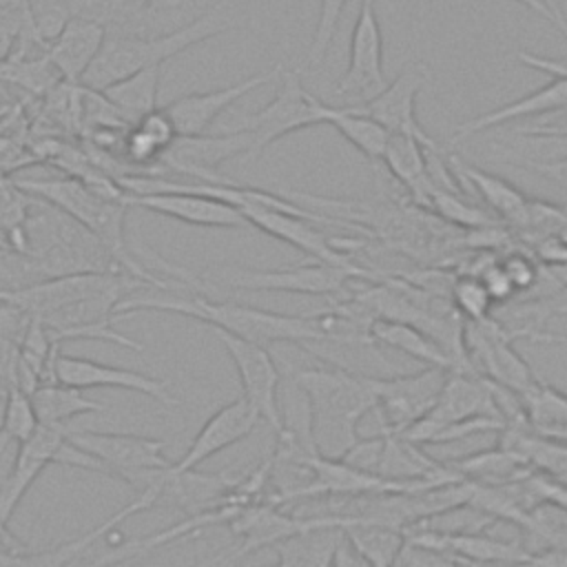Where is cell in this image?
Wrapping results in <instances>:
<instances>
[{
	"label": "cell",
	"mask_w": 567,
	"mask_h": 567,
	"mask_svg": "<svg viewBox=\"0 0 567 567\" xmlns=\"http://www.w3.org/2000/svg\"><path fill=\"white\" fill-rule=\"evenodd\" d=\"M140 310L177 312L202 321L215 330H224L233 337L270 346V343H323V330L317 317L281 315L239 301H210L206 292L188 290V295L175 297H124L115 306L117 319Z\"/></svg>",
	"instance_id": "cell-1"
},
{
	"label": "cell",
	"mask_w": 567,
	"mask_h": 567,
	"mask_svg": "<svg viewBox=\"0 0 567 567\" xmlns=\"http://www.w3.org/2000/svg\"><path fill=\"white\" fill-rule=\"evenodd\" d=\"M16 186L27 195L47 202L49 206L58 208L69 219H73L78 226H82L91 237H95L102 244V248L111 255V259L122 272L164 292H188L184 286L162 281L157 275H153V270L142 266L137 257L128 250L124 239V221L128 206L124 202L104 197L71 175L49 179H16Z\"/></svg>",
	"instance_id": "cell-2"
},
{
	"label": "cell",
	"mask_w": 567,
	"mask_h": 567,
	"mask_svg": "<svg viewBox=\"0 0 567 567\" xmlns=\"http://www.w3.org/2000/svg\"><path fill=\"white\" fill-rule=\"evenodd\" d=\"M290 374L310 401L319 454L339 458L359 439V421L377 405L363 374L337 363L303 365Z\"/></svg>",
	"instance_id": "cell-3"
},
{
	"label": "cell",
	"mask_w": 567,
	"mask_h": 567,
	"mask_svg": "<svg viewBox=\"0 0 567 567\" xmlns=\"http://www.w3.org/2000/svg\"><path fill=\"white\" fill-rule=\"evenodd\" d=\"M235 27V18L230 13V0H219L208 11H204L197 20L173 29L168 33H159L153 38H135V35H106V42L86 71L82 86L104 89L135 71L148 66H162L171 58L184 53L186 49L206 42L224 31Z\"/></svg>",
	"instance_id": "cell-4"
},
{
	"label": "cell",
	"mask_w": 567,
	"mask_h": 567,
	"mask_svg": "<svg viewBox=\"0 0 567 567\" xmlns=\"http://www.w3.org/2000/svg\"><path fill=\"white\" fill-rule=\"evenodd\" d=\"M279 75H281V82L275 97L264 109H259L257 113L244 120L241 128L248 131L250 135V146H248V153L244 155L246 162H252L272 142L295 131L326 124L328 104L303 86L299 71L281 66Z\"/></svg>",
	"instance_id": "cell-5"
},
{
	"label": "cell",
	"mask_w": 567,
	"mask_h": 567,
	"mask_svg": "<svg viewBox=\"0 0 567 567\" xmlns=\"http://www.w3.org/2000/svg\"><path fill=\"white\" fill-rule=\"evenodd\" d=\"M148 286L126 272L120 270H84L60 277H49L44 281H33L27 286H18L11 290H0V303L13 306L24 315H44L55 308L69 306L73 301L109 292L124 290L133 292L135 288Z\"/></svg>",
	"instance_id": "cell-6"
},
{
	"label": "cell",
	"mask_w": 567,
	"mask_h": 567,
	"mask_svg": "<svg viewBox=\"0 0 567 567\" xmlns=\"http://www.w3.org/2000/svg\"><path fill=\"white\" fill-rule=\"evenodd\" d=\"M445 368L436 365H425L421 372H410V374H394V377H370L363 374L370 392L374 394V412L381 419V430L388 432H403L408 425L425 416L445 379H447Z\"/></svg>",
	"instance_id": "cell-7"
},
{
	"label": "cell",
	"mask_w": 567,
	"mask_h": 567,
	"mask_svg": "<svg viewBox=\"0 0 567 567\" xmlns=\"http://www.w3.org/2000/svg\"><path fill=\"white\" fill-rule=\"evenodd\" d=\"M124 297H128V292L124 290L100 292V295L73 301L69 306L55 308L51 312H44L38 319L42 321L51 343L62 346V341H73V339H97V341L117 343L135 352H144L146 348L142 343L124 337L113 328V323L117 321L115 306Z\"/></svg>",
	"instance_id": "cell-8"
},
{
	"label": "cell",
	"mask_w": 567,
	"mask_h": 567,
	"mask_svg": "<svg viewBox=\"0 0 567 567\" xmlns=\"http://www.w3.org/2000/svg\"><path fill=\"white\" fill-rule=\"evenodd\" d=\"M66 439L100 461L111 478L126 481L128 485L142 472L164 470L171 465V461L164 456L166 441L162 439L91 430H69Z\"/></svg>",
	"instance_id": "cell-9"
},
{
	"label": "cell",
	"mask_w": 567,
	"mask_h": 567,
	"mask_svg": "<svg viewBox=\"0 0 567 567\" xmlns=\"http://www.w3.org/2000/svg\"><path fill=\"white\" fill-rule=\"evenodd\" d=\"M250 146L248 131L239 128L226 135H177L175 142L159 155L155 175L175 173L182 177H193L195 182L224 184L228 182L217 173L219 164L226 159L246 155Z\"/></svg>",
	"instance_id": "cell-10"
},
{
	"label": "cell",
	"mask_w": 567,
	"mask_h": 567,
	"mask_svg": "<svg viewBox=\"0 0 567 567\" xmlns=\"http://www.w3.org/2000/svg\"><path fill=\"white\" fill-rule=\"evenodd\" d=\"M217 341L228 352L230 361L235 363L239 383H241V396L257 410L261 421H266L272 432L277 434L281 430V416H279V385H281V370L277 368L270 350L266 346L233 337L224 330L210 328Z\"/></svg>",
	"instance_id": "cell-11"
},
{
	"label": "cell",
	"mask_w": 567,
	"mask_h": 567,
	"mask_svg": "<svg viewBox=\"0 0 567 567\" xmlns=\"http://www.w3.org/2000/svg\"><path fill=\"white\" fill-rule=\"evenodd\" d=\"M370 279L372 275L361 266H337L312 259L308 264L277 268V270H235L226 284L239 290L259 292H299V295H334L348 286L350 279Z\"/></svg>",
	"instance_id": "cell-12"
},
{
	"label": "cell",
	"mask_w": 567,
	"mask_h": 567,
	"mask_svg": "<svg viewBox=\"0 0 567 567\" xmlns=\"http://www.w3.org/2000/svg\"><path fill=\"white\" fill-rule=\"evenodd\" d=\"M432 73L430 66L423 62H408L401 66V71L394 75L392 82H388L379 93L370 95L363 104L350 106L374 122H379L388 133H403L410 137H416L423 148L439 146L436 140H432L416 120V95L419 91L430 82Z\"/></svg>",
	"instance_id": "cell-13"
},
{
	"label": "cell",
	"mask_w": 567,
	"mask_h": 567,
	"mask_svg": "<svg viewBox=\"0 0 567 567\" xmlns=\"http://www.w3.org/2000/svg\"><path fill=\"white\" fill-rule=\"evenodd\" d=\"M385 84L383 33L377 16V0H361L350 35L348 66L334 86V97L374 95Z\"/></svg>",
	"instance_id": "cell-14"
},
{
	"label": "cell",
	"mask_w": 567,
	"mask_h": 567,
	"mask_svg": "<svg viewBox=\"0 0 567 567\" xmlns=\"http://www.w3.org/2000/svg\"><path fill=\"white\" fill-rule=\"evenodd\" d=\"M55 381L64 385H73L80 390L86 388H122L131 392H140L144 396H151L153 401L175 408L179 405V399L171 394L168 381L153 379L148 374L117 368V365H106L93 359H82V357H69V354H58L55 359Z\"/></svg>",
	"instance_id": "cell-15"
},
{
	"label": "cell",
	"mask_w": 567,
	"mask_h": 567,
	"mask_svg": "<svg viewBox=\"0 0 567 567\" xmlns=\"http://www.w3.org/2000/svg\"><path fill=\"white\" fill-rule=\"evenodd\" d=\"M284 64H275L268 71H259L250 78H244L230 86H221L206 93H188L177 100L164 104V111L175 124L177 135H202L210 128V124L237 100L248 95L250 91L268 84L281 73Z\"/></svg>",
	"instance_id": "cell-16"
},
{
	"label": "cell",
	"mask_w": 567,
	"mask_h": 567,
	"mask_svg": "<svg viewBox=\"0 0 567 567\" xmlns=\"http://www.w3.org/2000/svg\"><path fill=\"white\" fill-rule=\"evenodd\" d=\"M472 416L505 419L498 403V385L474 368L450 370L432 410L423 419L432 425H445Z\"/></svg>",
	"instance_id": "cell-17"
},
{
	"label": "cell",
	"mask_w": 567,
	"mask_h": 567,
	"mask_svg": "<svg viewBox=\"0 0 567 567\" xmlns=\"http://www.w3.org/2000/svg\"><path fill=\"white\" fill-rule=\"evenodd\" d=\"M69 425H47L38 423L35 432L20 443L13 470L7 478L0 481V520L9 523L13 509L22 501V496L29 492L33 481L40 476V472L55 463L60 447L66 441Z\"/></svg>",
	"instance_id": "cell-18"
},
{
	"label": "cell",
	"mask_w": 567,
	"mask_h": 567,
	"mask_svg": "<svg viewBox=\"0 0 567 567\" xmlns=\"http://www.w3.org/2000/svg\"><path fill=\"white\" fill-rule=\"evenodd\" d=\"M106 35L109 33L102 20L73 16L58 31V35L44 44V55L66 84L80 86L86 71L100 55Z\"/></svg>",
	"instance_id": "cell-19"
},
{
	"label": "cell",
	"mask_w": 567,
	"mask_h": 567,
	"mask_svg": "<svg viewBox=\"0 0 567 567\" xmlns=\"http://www.w3.org/2000/svg\"><path fill=\"white\" fill-rule=\"evenodd\" d=\"M237 210L244 215L248 226H255L261 233L303 250L310 259H319V261H328V264H337V266H348V268L357 266L334 246V241H330L326 235H321L310 224V219H306L301 215L277 210V208L261 206V204H248V206L237 208Z\"/></svg>",
	"instance_id": "cell-20"
},
{
	"label": "cell",
	"mask_w": 567,
	"mask_h": 567,
	"mask_svg": "<svg viewBox=\"0 0 567 567\" xmlns=\"http://www.w3.org/2000/svg\"><path fill=\"white\" fill-rule=\"evenodd\" d=\"M259 421L261 416L257 414V410L244 396H237L235 401L221 405L215 414L206 419V423L199 427L182 458L171 465L175 470H195L197 465L219 454L221 450L244 441L257 427Z\"/></svg>",
	"instance_id": "cell-21"
},
{
	"label": "cell",
	"mask_w": 567,
	"mask_h": 567,
	"mask_svg": "<svg viewBox=\"0 0 567 567\" xmlns=\"http://www.w3.org/2000/svg\"><path fill=\"white\" fill-rule=\"evenodd\" d=\"M126 206H140L151 213L190 224L202 228H246L248 221L244 215L215 197L195 195V193H146L133 195L124 193Z\"/></svg>",
	"instance_id": "cell-22"
},
{
	"label": "cell",
	"mask_w": 567,
	"mask_h": 567,
	"mask_svg": "<svg viewBox=\"0 0 567 567\" xmlns=\"http://www.w3.org/2000/svg\"><path fill=\"white\" fill-rule=\"evenodd\" d=\"M567 106V75H551V80L527 93L525 97H518L514 102H507L489 113H483L474 120H465L461 124H456L454 133L450 135V144L461 142L467 135L481 133L485 128L505 124V122H514L520 117H532V115H545V113H560Z\"/></svg>",
	"instance_id": "cell-23"
},
{
	"label": "cell",
	"mask_w": 567,
	"mask_h": 567,
	"mask_svg": "<svg viewBox=\"0 0 567 567\" xmlns=\"http://www.w3.org/2000/svg\"><path fill=\"white\" fill-rule=\"evenodd\" d=\"M447 162H450L456 179L461 184L472 186L483 197V202L501 217L512 219V221H523L529 215V204H527L525 195L507 179L492 175L481 166L467 164L454 153H447Z\"/></svg>",
	"instance_id": "cell-24"
},
{
	"label": "cell",
	"mask_w": 567,
	"mask_h": 567,
	"mask_svg": "<svg viewBox=\"0 0 567 567\" xmlns=\"http://www.w3.org/2000/svg\"><path fill=\"white\" fill-rule=\"evenodd\" d=\"M346 516L343 525V538L348 545L361 556V560L368 567H392L403 547H405V534L399 527L370 523L357 516Z\"/></svg>",
	"instance_id": "cell-25"
},
{
	"label": "cell",
	"mask_w": 567,
	"mask_h": 567,
	"mask_svg": "<svg viewBox=\"0 0 567 567\" xmlns=\"http://www.w3.org/2000/svg\"><path fill=\"white\" fill-rule=\"evenodd\" d=\"M458 476L472 481V483H483V485H505L514 481L527 478L534 467H529L520 456L505 447H492V450H481L474 454L456 456L450 458L447 463Z\"/></svg>",
	"instance_id": "cell-26"
},
{
	"label": "cell",
	"mask_w": 567,
	"mask_h": 567,
	"mask_svg": "<svg viewBox=\"0 0 567 567\" xmlns=\"http://www.w3.org/2000/svg\"><path fill=\"white\" fill-rule=\"evenodd\" d=\"M381 162L390 171V175L423 206H427L430 197V179L425 171L423 144L416 137L403 133H390Z\"/></svg>",
	"instance_id": "cell-27"
},
{
	"label": "cell",
	"mask_w": 567,
	"mask_h": 567,
	"mask_svg": "<svg viewBox=\"0 0 567 567\" xmlns=\"http://www.w3.org/2000/svg\"><path fill=\"white\" fill-rule=\"evenodd\" d=\"M370 339L374 343L399 350L425 365H436V368H445V370L454 368L450 354L427 332H423L414 323L374 319L370 323Z\"/></svg>",
	"instance_id": "cell-28"
},
{
	"label": "cell",
	"mask_w": 567,
	"mask_h": 567,
	"mask_svg": "<svg viewBox=\"0 0 567 567\" xmlns=\"http://www.w3.org/2000/svg\"><path fill=\"white\" fill-rule=\"evenodd\" d=\"M33 410L40 423L47 425H69L71 419L80 414H109L111 408L84 396L80 388L64 385L60 381L42 383L31 392Z\"/></svg>",
	"instance_id": "cell-29"
},
{
	"label": "cell",
	"mask_w": 567,
	"mask_h": 567,
	"mask_svg": "<svg viewBox=\"0 0 567 567\" xmlns=\"http://www.w3.org/2000/svg\"><path fill=\"white\" fill-rule=\"evenodd\" d=\"M520 399L527 427L547 441L567 445V394L538 381Z\"/></svg>",
	"instance_id": "cell-30"
},
{
	"label": "cell",
	"mask_w": 567,
	"mask_h": 567,
	"mask_svg": "<svg viewBox=\"0 0 567 567\" xmlns=\"http://www.w3.org/2000/svg\"><path fill=\"white\" fill-rule=\"evenodd\" d=\"M159 82H162V66H148V69L135 71L100 91L120 111V115L133 126L146 113L157 109Z\"/></svg>",
	"instance_id": "cell-31"
},
{
	"label": "cell",
	"mask_w": 567,
	"mask_h": 567,
	"mask_svg": "<svg viewBox=\"0 0 567 567\" xmlns=\"http://www.w3.org/2000/svg\"><path fill=\"white\" fill-rule=\"evenodd\" d=\"M326 122L330 126H334L361 155H365L368 162L374 164L383 157L390 133L372 117H368L350 106H343V109L328 106Z\"/></svg>",
	"instance_id": "cell-32"
},
{
	"label": "cell",
	"mask_w": 567,
	"mask_h": 567,
	"mask_svg": "<svg viewBox=\"0 0 567 567\" xmlns=\"http://www.w3.org/2000/svg\"><path fill=\"white\" fill-rule=\"evenodd\" d=\"M38 416L33 410L31 394L20 390L16 383L7 381L4 399H2V414H0V427L11 434L18 443H24L38 427Z\"/></svg>",
	"instance_id": "cell-33"
},
{
	"label": "cell",
	"mask_w": 567,
	"mask_h": 567,
	"mask_svg": "<svg viewBox=\"0 0 567 567\" xmlns=\"http://www.w3.org/2000/svg\"><path fill=\"white\" fill-rule=\"evenodd\" d=\"M427 206L432 210H436L441 217H445L447 221L456 224V226L478 228V226L492 224V219L485 215V210L472 206L461 193H450V190L432 188L430 197H427Z\"/></svg>",
	"instance_id": "cell-34"
},
{
	"label": "cell",
	"mask_w": 567,
	"mask_h": 567,
	"mask_svg": "<svg viewBox=\"0 0 567 567\" xmlns=\"http://www.w3.org/2000/svg\"><path fill=\"white\" fill-rule=\"evenodd\" d=\"M452 303L467 321H483L489 319L492 312V297L487 295L483 281L476 275H463L452 284Z\"/></svg>",
	"instance_id": "cell-35"
},
{
	"label": "cell",
	"mask_w": 567,
	"mask_h": 567,
	"mask_svg": "<svg viewBox=\"0 0 567 567\" xmlns=\"http://www.w3.org/2000/svg\"><path fill=\"white\" fill-rule=\"evenodd\" d=\"M348 0H319V16H317V27H315V35H312V42L308 47V55H306V66L315 69L323 62L328 49H330V42L337 33V27H339V20H341V13L346 9Z\"/></svg>",
	"instance_id": "cell-36"
},
{
	"label": "cell",
	"mask_w": 567,
	"mask_h": 567,
	"mask_svg": "<svg viewBox=\"0 0 567 567\" xmlns=\"http://www.w3.org/2000/svg\"><path fill=\"white\" fill-rule=\"evenodd\" d=\"M381 447H383V436H370V439H357L339 458L361 472L377 474L379 458H381ZM379 476V474H377Z\"/></svg>",
	"instance_id": "cell-37"
},
{
	"label": "cell",
	"mask_w": 567,
	"mask_h": 567,
	"mask_svg": "<svg viewBox=\"0 0 567 567\" xmlns=\"http://www.w3.org/2000/svg\"><path fill=\"white\" fill-rule=\"evenodd\" d=\"M135 128H140L162 153L175 142L177 137V131H175V124L173 120L168 117V113L164 111V106H157L155 111L146 113L140 122L133 124Z\"/></svg>",
	"instance_id": "cell-38"
},
{
	"label": "cell",
	"mask_w": 567,
	"mask_h": 567,
	"mask_svg": "<svg viewBox=\"0 0 567 567\" xmlns=\"http://www.w3.org/2000/svg\"><path fill=\"white\" fill-rule=\"evenodd\" d=\"M399 560L403 567H465L463 560H458L445 551L412 545V543H405Z\"/></svg>",
	"instance_id": "cell-39"
},
{
	"label": "cell",
	"mask_w": 567,
	"mask_h": 567,
	"mask_svg": "<svg viewBox=\"0 0 567 567\" xmlns=\"http://www.w3.org/2000/svg\"><path fill=\"white\" fill-rule=\"evenodd\" d=\"M501 264H503L507 277L512 279L516 292H518V290H529V288H534V286L538 284L540 270H538L536 264H534L532 259H527L525 255L512 252V255H507Z\"/></svg>",
	"instance_id": "cell-40"
},
{
	"label": "cell",
	"mask_w": 567,
	"mask_h": 567,
	"mask_svg": "<svg viewBox=\"0 0 567 567\" xmlns=\"http://www.w3.org/2000/svg\"><path fill=\"white\" fill-rule=\"evenodd\" d=\"M476 277L483 281V286L494 303H505L516 295V288H514L512 279L507 277L503 264H489Z\"/></svg>",
	"instance_id": "cell-41"
},
{
	"label": "cell",
	"mask_w": 567,
	"mask_h": 567,
	"mask_svg": "<svg viewBox=\"0 0 567 567\" xmlns=\"http://www.w3.org/2000/svg\"><path fill=\"white\" fill-rule=\"evenodd\" d=\"M516 168H525V171H532L540 177H545L547 182L556 184L560 190L567 193V157H560V159H551V162H534V159H525V162H518L514 164Z\"/></svg>",
	"instance_id": "cell-42"
},
{
	"label": "cell",
	"mask_w": 567,
	"mask_h": 567,
	"mask_svg": "<svg viewBox=\"0 0 567 567\" xmlns=\"http://www.w3.org/2000/svg\"><path fill=\"white\" fill-rule=\"evenodd\" d=\"M18 450H20V443L0 427V481L7 478L9 472L13 470Z\"/></svg>",
	"instance_id": "cell-43"
},
{
	"label": "cell",
	"mask_w": 567,
	"mask_h": 567,
	"mask_svg": "<svg viewBox=\"0 0 567 567\" xmlns=\"http://www.w3.org/2000/svg\"><path fill=\"white\" fill-rule=\"evenodd\" d=\"M330 567H368L361 556L348 545V540L341 536L337 549H334V556H332V563Z\"/></svg>",
	"instance_id": "cell-44"
},
{
	"label": "cell",
	"mask_w": 567,
	"mask_h": 567,
	"mask_svg": "<svg viewBox=\"0 0 567 567\" xmlns=\"http://www.w3.org/2000/svg\"><path fill=\"white\" fill-rule=\"evenodd\" d=\"M540 2H543V4H545V9L551 13L556 31L567 40V16H565V11H563L560 2H558V0H540Z\"/></svg>",
	"instance_id": "cell-45"
},
{
	"label": "cell",
	"mask_w": 567,
	"mask_h": 567,
	"mask_svg": "<svg viewBox=\"0 0 567 567\" xmlns=\"http://www.w3.org/2000/svg\"><path fill=\"white\" fill-rule=\"evenodd\" d=\"M525 135H536V137H567V128H554V126H536L525 131Z\"/></svg>",
	"instance_id": "cell-46"
},
{
	"label": "cell",
	"mask_w": 567,
	"mask_h": 567,
	"mask_svg": "<svg viewBox=\"0 0 567 567\" xmlns=\"http://www.w3.org/2000/svg\"><path fill=\"white\" fill-rule=\"evenodd\" d=\"M520 4H525L529 11H534V13H538V16H543L545 20H549L551 24H554V18H551V13L545 9V4L540 2V0H518Z\"/></svg>",
	"instance_id": "cell-47"
},
{
	"label": "cell",
	"mask_w": 567,
	"mask_h": 567,
	"mask_svg": "<svg viewBox=\"0 0 567 567\" xmlns=\"http://www.w3.org/2000/svg\"><path fill=\"white\" fill-rule=\"evenodd\" d=\"M230 558V551H221V554H215V556H208V558H204V560H199L195 567H217V565H221L224 560H228ZM233 560V558H230ZM235 563V560H233Z\"/></svg>",
	"instance_id": "cell-48"
},
{
	"label": "cell",
	"mask_w": 567,
	"mask_h": 567,
	"mask_svg": "<svg viewBox=\"0 0 567 567\" xmlns=\"http://www.w3.org/2000/svg\"><path fill=\"white\" fill-rule=\"evenodd\" d=\"M106 567H128V563H113V565H106Z\"/></svg>",
	"instance_id": "cell-49"
}]
</instances>
